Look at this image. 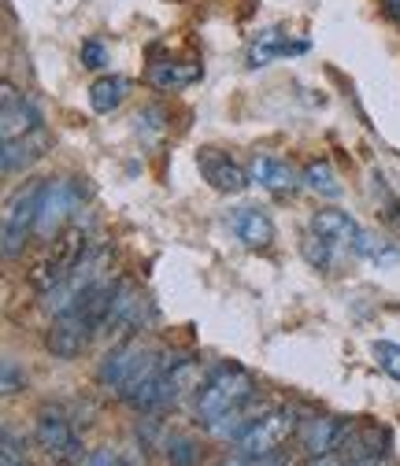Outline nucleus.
Instances as JSON below:
<instances>
[{
  "label": "nucleus",
  "mask_w": 400,
  "mask_h": 466,
  "mask_svg": "<svg viewBox=\"0 0 400 466\" xmlns=\"http://www.w3.org/2000/svg\"><path fill=\"white\" fill-rule=\"evenodd\" d=\"M301 252H304V259H308L315 270H333L341 248H333L330 241H323V238H315V233H308L304 245H301Z\"/></svg>",
  "instance_id": "bb28decb"
},
{
  "label": "nucleus",
  "mask_w": 400,
  "mask_h": 466,
  "mask_svg": "<svg viewBox=\"0 0 400 466\" xmlns=\"http://www.w3.org/2000/svg\"><path fill=\"white\" fill-rule=\"evenodd\" d=\"M197 170L204 174V182L215 189V193H226V197H238L249 189L252 174L222 148H200L197 152Z\"/></svg>",
  "instance_id": "9d476101"
},
{
  "label": "nucleus",
  "mask_w": 400,
  "mask_h": 466,
  "mask_svg": "<svg viewBox=\"0 0 400 466\" xmlns=\"http://www.w3.org/2000/svg\"><path fill=\"white\" fill-rule=\"evenodd\" d=\"M345 430L349 422L345 419H333V415H315V419H304L301 430H297V441L304 448L308 459L315 455H330L341 448V441H345Z\"/></svg>",
  "instance_id": "2eb2a0df"
},
{
  "label": "nucleus",
  "mask_w": 400,
  "mask_h": 466,
  "mask_svg": "<svg viewBox=\"0 0 400 466\" xmlns=\"http://www.w3.org/2000/svg\"><path fill=\"white\" fill-rule=\"evenodd\" d=\"M86 189L75 178H56L45 186V200H41V215H37V238L52 241L64 226H71L82 211Z\"/></svg>",
  "instance_id": "423d86ee"
},
{
  "label": "nucleus",
  "mask_w": 400,
  "mask_h": 466,
  "mask_svg": "<svg viewBox=\"0 0 400 466\" xmlns=\"http://www.w3.org/2000/svg\"><path fill=\"white\" fill-rule=\"evenodd\" d=\"M152 300L141 293L134 281H116V297H111V311L104 322V333H123V337H141V329L152 322ZM119 337V340H123Z\"/></svg>",
  "instance_id": "6e6552de"
},
{
  "label": "nucleus",
  "mask_w": 400,
  "mask_h": 466,
  "mask_svg": "<svg viewBox=\"0 0 400 466\" xmlns=\"http://www.w3.org/2000/svg\"><path fill=\"white\" fill-rule=\"evenodd\" d=\"M41 111L30 96H23L12 82H5V93H0V134L5 141H15V137H26L34 130H41Z\"/></svg>",
  "instance_id": "f8f14e48"
},
{
  "label": "nucleus",
  "mask_w": 400,
  "mask_h": 466,
  "mask_svg": "<svg viewBox=\"0 0 400 466\" xmlns=\"http://www.w3.org/2000/svg\"><path fill=\"white\" fill-rule=\"evenodd\" d=\"M249 174H252V182L267 193H293L297 186H304L297 167L290 159H278V156H256Z\"/></svg>",
  "instance_id": "f3484780"
},
{
  "label": "nucleus",
  "mask_w": 400,
  "mask_h": 466,
  "mask_svg": "<svg viewBox=\"0 0 400 466\" xmlns=\"http://www.w3.org/2000/svg\"><path fill=\"white\" fill-rule=\"evenodd\" d=\"M301 182H304V189L315 193V197H326V200L341 197V178H337V170H333L330 159H312V163L301 170Z\"/></svg>",
  "instance_id": "4be33fe9"
},
{
  "label": "nucleus",
  "mask_w": 400,
  "mask_h": 466,
  "mask_svg": "<svg viewBox=\"0 0 400 466\" xmlns=\"http://www.w3.org/2000/svg\"><path fill=\"white\" fill-rule=\"evenodd\" d=\"M97 333H100L97 319L89 311H82V308H71L67 315H56L52 319V326L45 333V348H48L56 360H78Z\"/></svg>",
  "instance_id": "0eeeda50"
},
{
  "label": "nucleus",
  "mask_w": 400,
  "mask_h": 466,
  "mask_svg": "<svg viewBox=\"0 0 400 466\" xmlns=\"http://www.w3.org/2000/svg\"><path fill=\"white\" fill-rule=\"evenodd\" d=\"M297 430H301V419H297L293 407H271V411H263V419L238 441V451L260 466L263 459L278 455L282 444L290 441Z\"/></svg>",
  "instance_id": "20e7f679"
},
{
  "label": "nucleus",
  "mask_w": 400,
  "mask_h": 466,
  "mask_svg": "<svg viewBox=\"0 0 400 466\" xmlns=\"http://www.w3.org/2000/svg\"><path fill=\"white\" fill-rule=\"evenodd\" d=\"M108 263H111V248H89V256L56 285L52 293H45V311L56 319V315H67L71 308H78L93 285L108 281Z\"/></svg>",
  "instance_id": "7ed1b4c3"
},
{
  "label": "nucleus",
  "mask_w": 400,
  "mask_h": 466,
  "mask_svg": "<svg viewBox=\"0 0 400 466\" xmlns=\"http://www.w3.org/2000/svg\"><path fill=\"white\" fill-rule=\"evenodd\" d=\"M104 64H108V48H104L100 41H86V45H82V67L100 71Z\"/></svg>",
  "instance_id": "c85d7f7f"
},
{
  "label": "nucleus",
  "mask_w": 400,
  "mask_h": 466,
  "mask_svg": "<svg viewBox=\"0 0 400 466\" xmlns=\"http://www.w3.org/2000/svg\"><path fill=\"white\" fill-rule=\"evenodd\" d=\"M48 152V130H34L26 137H15V141H5V152H0V167H5V174H23L30 170L37 159H45Z\"/></svg>",
  "instance_id": "a211bd4d"
},
{
  "label": "nucleus",
  "mask_w": 400,
  "mask_h": 466,
  "mask_svg": "<svg viewBox=\"0 0 400 466\" xmlns=\"http://www.w3.org/2000/svg\"><path fill=\"white\" fill-rule=\"evenodd\" d=\"M204 367L197 360H170L167 374H163V389H159V411H167V407L182 403L186 396L200 392L204 389Z\"/></svg>",
  "instance_id": "4468645a"
},
{
  "label": "nucleus",
  "mask_w": 400,
  "mask_h": 466,
  "mask_svg": "<svg viewBox=\"0 0 400 466\" xmlns=\"http://www.w3.org/2000/svg\"><path fill=\"white\" fill-rule=\"evenodd\" d=\"M127 93H130V82H127V78L104 75V78H97V82L89 86V107H93L97 115H111L116 107H123Z\"/></svg>",
  "instance_id": "412c9836"
},
{
  "label": "nucleus",
  "mask_w": 400,
  "mask_h": 466,
  "mask_svg": "<svg viewBox=\"0 0 400 466\" xmlns=\"http://www.w3.org/2000/svg\"><path fill=\"white\" fill-rule=\"evenodd\" d=\"M26 385V370H19L15 360H5V396H15Z\"/></svg>",
  "instance_id": "7c9ffc66"
},
{
  "label": "nucleus",
  "mask_w": 400,
  "mask_h": 466,
  "mask_svg": "<svg viewBox=\"0 0 400 466\" xmlns=\"http://www.w3.org/2000/svg\"><path fill=\"white\" fill-rule=\"evenodd\" d=\"M260 419H263V411H256V407H249V403H245V407H238V411L222 415L219 422H211L208 430H211V437H219V441H234V444H238V441H241V437H245Z\"/></svg>",
  "instance_id": "b1692460"
},
{
  "label": "nucleus",
  "mask_w": 400,
  "mask_h": 466,
  "mask_svg": "<svg viewBox=\"0 0 400 466\" xmlns=\"http://www.w3.org/2000/svg\"><path fill=\"white\" fill-rule=\"evenodd\" d=\"M138 134H152V137L163 134V111L159 107H145L138 115Z\"/></svg>",
  "instance_id": "c756f323"
},
{
  "label": "nucleus",
  "mask_w": 400,
  "mask_h": 466,
  "mask_svg": "<svg viewBox=\"0 0 400 466\" xmlns=\"http://www.w3.org/2000/svg\"><path fill=\"white\" fill-rule=\"evenodd\" d=\"M5 466H30L19 448H5Z\"/></svg>",
  "instance_id": "72a5a7b5"
},
{
  "label": "nucleus",
  "mask_w": 400,
  "mask_h": 466,
  "mask_svg": "<svg viewBox=\"0 0 400 466\" xmlns=\"http://www.w3.org/2000/svg\"><path fill=\"white\" fill-rule=\"evenodd\" d=\"M353 252L364 256V259L374 263V267H393V263L400 259V252H396L393 241L378 238V233H367V229H360V238H356V248H353Z\"/></svg>",
  "instance_id": "393cba45"
},
{
  "label": "nucleus",
  "mask_w": 400,
  "mask_h": 466,
  "mask_svg": "<svg viewBox=\"0 0 400 466\" xmlns=\"http://www.w3.org/2000/svg\"><path fill=\"white\" fill-rule=\"evenodd\" d=\"M385 8H389V15L400 23V0H385Z\"/></svg>",
  "instance_id": "e433bc0d"
},
{
  "label": "nucleus",
  "mask_w": 400,
  "mask_h": 466,
  "mask_svg": "<svg viewBox=\"0 0 400 466\" xmlns=\"http://www.w3.org/2000/svg\"><path fill=\"white\" fill-rule=\"evenodd\" d=\"M252 400H256V378L245 367H234V363L231 367H219L204 381V389L197 392V419L204 426H211L222 415L238 411V407H245Z\"/></svg>",
  "instance_id": "f03ea898"
},
{
  "label": "nucleus",
  "mask_w": 400,
  "mask_h": 466,
  "mask_svg": "<svg viewBox=\"0 0 400 466\" xmlns=\"http://www.w3.org/2000/svg\"><path fill=\"white\" fill-rule=\"evenodd\" d=\"M360 229H364V226H360L349 211H337V208L315 211V215H312V222H308V233H315V238L330 241L333 248H345V252H353V248H356Z\"/></svg>",
  "instance_id": "dca6fc26"
},
{
  "label": "nucleus",
  "mask_w": 400,
  "mask_h": 466,
  "mask_svg": "<svg viewBox=\"0 0 400 466\" xmlns=\"http://www.w3.org/2000/svg\"><path fill=\"white\" fill-rule=\"evenodd\" d=\"M308 466H353L341 451H330V455H315V459H308Z\"/></svg>",
  "instance_id": "473e14b6"
},
{
  "label": "nucleus",
  "mask_w": 400,
  "mask_h": 466,
  "mask_svg": "<svg viewBox=\"0 0 400 466\" xmlns=\"http://www.w3.org/2000/svg\"><path fill=\"white\" fill-rule=\"evenodd\" d=\"M308 52V41H293L282 30H263L249 48V67H267L274 60H290V56Z\"/></svg>",
  "instance_id": "6ab92c4d"
},
{
  "label": "nucleus",
  "mask_w": 400,
  "mask_h": 466,
  "mask_svg": "<svg viewBox=\"0 0 400 466\" xmlns=\"http://www.w3.org/2000/svg\"><path fill=\"white\" fill-rule=\"evenodd\" d=\"M260 466H293V459H290V455H282V451H278V455H271V459H263Z\"/></svg>",
  "instance_id": "f704fd0d"
},
{
  "label": "nucleus",
  "mask_w": 400,
  "mask_h": 466,
  "mask_svg": "<svg viewBox=\"0 0 400 466\" xmlns=\"http://www.w3.org/2000/svg\"><path fill=\"white\" fill-rule=\"evenodd\" d=\"M163 451H167V462L170 466H197L200 462V448L186 433H170L167 444H163Z\"/></svg>",
  "instance_id": "a878e982"
},
{
  "label": "nucleus",
  "mask_w": 400,
  "mask_h": 466,
  "mask_svg": "<svg viewBox=\"0 0 400 466\" xmlns=\"http://www.w3.org/2000/svg\"><path fill=\"white\" fill-rule=\"evenodd\" d=\"M200 78V67L197 64H152V71H149V82L156 86V89H163V93H175V89H186V86H193Z\"/></svg>",
  "instance_id": "5701e85b"
},
{
  "label": "nucleus",
  "mask_w": 400,
  "mask_h": 466,
  "mask_svg": "<svg viewBox=\"0 0 400 466\" xmlns=\"http://www.w3.org/2000/svg\"><path fill=\"white\" fill-rule=\"evenodd\" d=\"M374 360H378V367H382L389 378L400 381V344H389V340L374 344Z\"/></svg>",
  "instance_id": "cd10ccee"
},
{
  "label": "nucleus",
  "mask_w": 400,
  "mask_h": 466,
  "mask_svg": "<svg viewBox=\"0 0 400 466\" xmlns=\"http://www.w3.org/2000/svg\"><path fill=\"white\" fill-rule=\"evenodd\" d=\"M89 226L82 222V215L71 222V226H64L60 233L52 238V245H48V252L34 263V270H30V285L37 289V293L45 297V293H52L56 285H60L86 256H89Z\"/></svg>",
  "instance_id": "f257e3e1"
},
{
  "label": "nucleus",
  "mask_w": 400,
  "mask_h": 466,
  "mask_svg": "<svg viewBox=\"0 0 400 466\" xmlns=\"http://www.w3.org/2000/svg\"><path fill=\"white\" fill-rule=\"evenodd\" d=\"M353 466H385L389 455V430L378 422H349L345 441L337 448Z\"/></svg>",
  "instance_id": "9b49d317"
},
{
  "label": "nucleus",
  "mask_w": 400,
  "mask_h": 466,
  "mask_svg": "<svg viewBox=\"0 0 400 466\" xmlns=\"http://www.w3.org/2000/svg\"><path fill=\"white\" fill-rule=\"evenodd\" d=\"M222 466H256V462H252V459H245V455H241V451H238V455H234V459H226V462H222Z\"/></svg>",
  "instance_id": "c9c22d12"
},
{
  "label": "nucleus",
  "mask_w": 400,
  "mask_h": 466,
  "mask_svg": "<svg viewBox=\"0 0 400 466\" xmlns=\"http://www.w3.org/2000/svg\"><path fill=\"white\" fill-rule=\"evenodd\" d=\"M34 437L52 459H78V433L60 411H41L34 422Z\"/></svg>",
  "instance_id": "ddd939ff"
},
{
  "label": "nucleus",
  "mask_w": 400,
  "mask_h": 466,
  "mask_svg": "<svg viewBox=\"0 0 400 466\" xmlns=\"http://www.w3.org/2000/svg\"><path fill=\"white\" fill-rule=\"evenodd\" d=\"M45 186L48 182H30L23 186L8 211H5V256L15 259L23 252V245L37 233V215H41V200H45Z\"/></svg>",
  "instance_id": "39448f33"
},
{
  "label": "nucleus",
  "mask_w": 400,
  "mask_h": 466,
  "mask_svg": "<svg viewBox=\"0 0 400 466\" xmlns=\"http://www.w3.org/2000/svg\"><path fill=\"white\" fill-rule=\"evenodd\" d=\"M149 352H152V348H149L141 337H123V340H116V344H111L108 352H104L100 367H97V381L119 396V392L127 389V381L138 374V367L149 360Z\"/></svg>",
  "instance_id": "1a4fd4ad"
},
{
  "label": "nucleus",
  "mask_w": 400,
  "mask_h": 466,
  "mask_svg": "<svg viewBox=\"0 0 400 466\" xmlns=\"http://www.w3.org/2000/svg\"><path fill=\"white\" fill-rule=\"evenodd\" d=\"M86 466H123V459L111 451V448H97L93 455H89V462Z\"/></svg>",
  "instance_id": "2f4dec72"
},
{
  "label": "nucleus",
  "mask_w": 400,
  "mask_h": 466,
  "mask_svg": "<svg viewBox=\"0 0 400 466\" xmlns=\"http://www.w3.org/2000/svg\"><path fill=\"white\" fill-rule=\"evenodd\" d=\"M231 226H234L238 241L245 248H267L274 241V222H271V215L263 208H238Z\"/></svg>",
  "instance_id": "aec40b11"
}]
</instances>
